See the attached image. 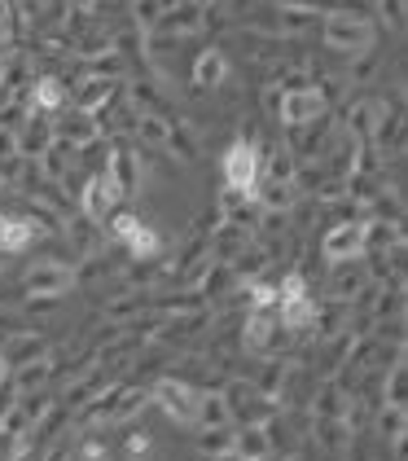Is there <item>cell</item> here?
<instances>
[{"instance_id": "10", "label": "cell", "mask_w": 408, "mask_h": 461, "mask_svg": "<svg viewBox=\"0 0 408 461\" xmlns=\"http://www.w3.org/2000/svg\"><path fill=\"white\" fill-rule=\"evenodd\" d=\"M114 203H119V194H114V185H110L105 172L88 180V185H84V194H79V207H84V215H88L93 224H105L110 212H114Z\"/></svg>"}, {"instance_id": "9", "label": "cell", "mask_w": 408, "mask_h": 461, "mask_svg": "<svg viewBox=\"0 0 408 461\" xmlns=\"http://www.w3.org/2000/svg\"><path fill=\"white\" fill-rule=\"evenodd\" d=\"M281 339H286V330H281V321H277V308H272V312H246V348H250V352L268 356Z\"/></svg>"}, {"instance_id": "26", "label": "cell", "mask_w": 408, "mask_h": 461, "mask_svg": "<svg viewBox=\"0 0 408 461\" xmlns=\"http://www.w3.org/2000/svg\"><path fill=\"white\" fill-rule=\"evenodd\" d=\"M79 461H110V453H105L102 439H84L79 444Z\"/></svg>"}, {"instance_id": "1", "label": "cell", "mask_w": 408, "mask_h": 461, "mask_svg": "<svg viewBox=\"0 0 408 461\" xmlns=\"http://www.w3.org/2000/svg\"><path fill=\"white\" fill-rule=\"evenodd\" d=\"M220 172H224V185L233 198H255L259 194V180H264V158H259V145L238 137V141L224 149L220 158Z\"/></svg>"}, {"instance_id": "8", "label": "cell", "mask_w": 408, "mask_h": 461, "mask_svg": "<svg viewBox=\"0 0 408 461\" xmlns=\"http://www.w3.org/2000/svg\"><path fill=\"white\" fill-rule=\"evenodd\" d=\"M277 114H281L286 128H307L325 114V97L316 88H286L281 102H277Z\"/></svg>"}, {"instance_id": "3", "label": "cell", "mask_w": 408, "mask_h": 461, "mask_svg": "<svg viewBox=\"0 0 408 461\" xmlns=\"http://www.w3.org/2000/svg\"><path fill=\"white\" fill-rule=\"evenodd\" d=\"M321 36H325V44H330L334 53L356 58V53H369V44H374V27H369L365 18H351V14H330Z\"/></svg>"}, {"instance_id": "16", "label": "cell", "mask_w": 408, "mask_h": 461, "mask_svg": "<svg viewBox=\"0 0 408 461\" xmlns=\"http://www.w3.org/2000/svg\"><path fill=\"white\" fill-rule=\"evenodd\" d=\"M377 435H382L391 448H404V435H408V409L404 404H382V413H377Z\"/></svg>"}, {"instance_id": "12", "label": "cell", "mask_w": 408, "mask_h": 461, "mask_svg": "<svg viewBox=\"0 0 408 461\" xmlns=\"http://www.w3.org/2000/svg\"><path fill=\"white\" fill-rule=\"evenodd\" d=\"M35 238V220L32 215H14V212H0V250L5 255H18L27 250Z\"/></svg>"}, {"instance_id": "15", "label": "cell", "mask_w": 408, "mask_h": 461, "mask_svg": "<svg viewBox=\"0 0 408 461\" xmlns=\"http://www.w3.org/2000/svg\"><path fill=\"white\" fill-rule=\"evenodd\" d=\"M194 426H233V409L220 391H198V413H194Z\"/></svg>"}, {"instance_id": "27", "label": "cell", "mask_w": 408, "mask_h": 461, "mask_svg": "<svg viewBox=\"0 0 408 461\" xmlns=\"http://www.w3.org/2000/svg\"><path fill=\"white\" fill-rule=\"evenodd\" d=\"M67 457H70L67 448H44V453H40L35 461H67Z\"/></svg>"}, {"instance_id": "4", "label": "cell", "mask_w": 408, "mask_h": 461, "mask_svg": "<svg viewBox=\"0 0 408 461\" xmlns=\"http://www.w3.org/2000/svg\"><path fill=\"white\" fill-rule=\"evenodd\" d=\"M150 400L168 413L171 422L194 426V413H198V391L189 387V383H180V378H159V383L150 387Z\"/></svg>"}, {"instance_id": "19", "label": "cell", "mask_w": 408, "mask_h": 461, "mask_svg": "<svg viewBox=\"0 0 408 461\" xmlns=\"http://www.w3.org/2000/svg\"><path fill=\"white\" fill-rule=\"evenodd\" d=\"M62 102H67L62 79L44 75V79H35V84H32V110H40V114H53V110H62Z\"/></svg>"}, {"instance_id": "29", "label": "cell", "mask_w": 408, "mask_h": 461, "mask_svg": "<svg viewBox=\"0 0 408 461\" xmlns=\"http://www.w3.org/2000/svg\"><path fill=\"white\" fill-rule=\"evenodd\" d=\"M5 268H9V255H5V250H0V273H5Z\"/></svg>"}, {"instance_id": "17", "label": "cell", "mask_w": 408, "mask_h": 461, "mask_svg": "<svg viewBox=\"0 0 408 461\" xmlns=\"http://www.w3.org/2000/svg\"><path fill=\"white\" fill-rule=\"evenodd\" d=\"M224 75H229V62H224V53H220V49L198 53V62H194V84H198V88H220V84H224Z\"/></svg>"}, {"instance_id": "11", "label": "cell", "mask_w": 408, "mask_h": 461, "mask_svg": "<svg viewBox=\"0 0 408 461\" xmlns=\"http://www.w3.org/2000/svg\"><path fill=\"white\" fill-rule=\"evenodd\" d=\"M105 176H110V185H114V194H119V198H132L136 194V185H141V167H136V154L128 149V145H119V149H114V158H110Z\"/></svg>"}, {"instance_id": "23", "label": "cell", "mask_w": 408, "mask_h": 461, "mask_svg": "<svg viewBox=\"0 0 408 461\" xmlns=\"http://www.w3.org/2000/svg\"><path fill=\"white\" fill-rule=\"evenodd\" d=\"M272 308H277V285H250L246 312H272Z\"/></svg>"}, {"instance_id": "24", "label": "cell", "mask_w": 408, "mask_h": 461, "mask_svg": "<svg viewBox=\"0 0 408 461\" xmlns=\"http://www.w3.org/2000/svg\"><path fill=\"white\" fill-rule=\"evenodd\" d=\"M377 14H382V23H386L391 32L404 27V0H377Z\"/></svg>"}, {"instance_id": "31", "label": "cell", "mask_w": 408, "mask_h": 461, "mask_svg": "<svg viewBox=\"0 0 408 461\" xmlns=\"http://www.w3.org/2000/svg\"><path fill=\"white\" fill-rule=\"evenodd\" d=\"M0 40H5V23H0Z\"/></svg>"}, {"instance_id": "5", "label": "cell", "mask_w": 408, "mask_h": 461, "mask_svg": "<svg viewBox=\"0 0 408 461\" xmlns=\"http://www.w3.org/2000/svg\"><path fill=\"white\" fill-rule=\"evenodd\" d=\"M70 285H75V268L62 264V259H35L32 268H27V294L32 299L53 303L58 294H67Z\"/></svg>"}, {"instance_id": "22", "label": "cell", "mask_w": 408, "mask_h": 461, "mask_svg": "<svg viewBox=\"0 0 408 461\" xmlns=\"http://www.w3.org/2000/svg\"><path fill=\"white\" fill-rule=\"evenodd\" d=\"M255 198H259L268 212H277V207L286 212V207L295 203V180H268V185H264V194H255Z\"/></svg>"}, {"instance_id": "25", "label": "cell", "mask_w": 408, "mask_h": 461, "mask_svg": "<svg viewBox=\"0 0 408 461\" xmlns=\"http://www.w3.org/2000/svg\"><path fill=\"white\" fill-rule=\"evenodd\" d=\"M128 457H145L150 453V430H128Z\"/></svg>"}, {"instance_id": "21", "label": "cell", "mask_w": 408, "mask_h": 461, "mask_svg": "<svg viewBox=\"0 0 408 461\" xmlns=\"http://www.w3.org/2000/svg\"><path fill=\"white\" fill-rule=\"evenodd\" d=\"M233 426H206L203 430V439H198V448H203L206 457H220V453H229L233 448Z\"/></svg>"}, {"instance_id": "20", "label": "cell", "mask_w": 408, "mask_h": 461, "mask_svg": "<svg viewBox=\"0 0 408 461\" xmlns=\"http://www.w3.org/2000/svg\"><path fill=\"white\" fill-rule=\"evenodd\" d=\"M377 119H382V106H377V102H356V106L347 110V128H351V137H374Z\"/></svg>"}, {"instance_id": "28", "label": "cell", "mask_w": 408, "mask_h": 461, "mask_svg": "<svg viewBox=\"0 0 408 461\" xmlns=\"http://www.w3.org/2000/svg\"><path fill=\"white\" fill-rule=\"evenodd\" d=\"M9 369H14V365H9V356L0 352V383H5V378H9Z\"/></svg>"}, {"instance_id": "18", "label": "cell", "mask_w": 408, "mask_h": 461, "mask_svg": "<svg viewBox=\"0 0 408 461\" xmlns=\"http://www.w3.org/2000/svg\"><path fill=\"white\" fill-rule=\"evenodd\" d=\"M110 97H114V79H88L79 93H75V106H79V114H97V110L110 106Z\"/></svg>"}, {"instance_id": "7", "label": "cell", "mask_w": 408, "mask_h": 461, "mask_svg": "<svg viewBox=\"0 0 408 461\" xmlns=\"http://www.w3.org/2000/svg\"><path fill=\"white\" fill-rule=\"evenodd\" d=\"M365 224L360 220H342L334 224L325 238H321V255L330 259V264H351V259H360L365 255Z\"/></svg>"}, {"instance_id": "14", "label": "cell", "mask_w": 408, "mask_h": 461, "mask_svg": "<svg viewBox=\"0 0 408 461\" xmlns=\"http://www.w3.org/2000/svg\"><path fill=\"white\" fill-rule=\"evenodd\" d=\"M233 453L246 461H259V457H268L272 453V439H268V430H264V422H246L233 435Z\"/></svg>"}, {"instance_id": "2", "label": "cell", "mask_w": 408, "mask_h": 461, "mask_svg": "<svg viewBox=\"0 0 408 461\" xmlns=\"http://www.w3.org/2000/svg\"><path fill=\"white\" fill-rule=\"evenodd\" d=\"M316 299L307 294V282L299 273H290L286 282L277 285V321H281V330L286 334H304L316 325Z\"/></svg>"}, {"instance_id": "30", "label": "cell", "mask_w": 408, "mask_h": 461, "mask_svg": "<svg viewBox=\"0 0 408 461\" xmlns=\"http://www.w3.org/2000/svg\"><path fill=\"white\" fill-rule=\"evenodd\" d=\"M0 88H5V58H0Z\"/></svg>"}, {"instance_id": "13", "label": "cell", "mask_w": 408, "mask_h": 461, "mask_svg": "<svg viewBox=\"0 0 408 461\" xmlns=\"http://www.w3.org/2000/svg\"><path fill=\"white\" fill-rule=\"evenodd\" d=\"M365 285H369V273L360 268V259H351V264H334V285H330L334 303L360 299V294H365Z\"/></svg>"}, {"instance_id": "6", "label": "cell", "mask_w": 408, "mask_h": 461, "mask_svg": "<svg viewBox=\"0 0 408 461\" xmlns=\"http://www.w3.org/2000/svg\"><path fill=\"white\" fill-rule=\"evenodd\" d=\"M110 233H114V242H119V247H128V255L141 259V264L159 259V250H163V238H159L150 224H141L136 215H114Z\"/></svg>"}]
</instances>
